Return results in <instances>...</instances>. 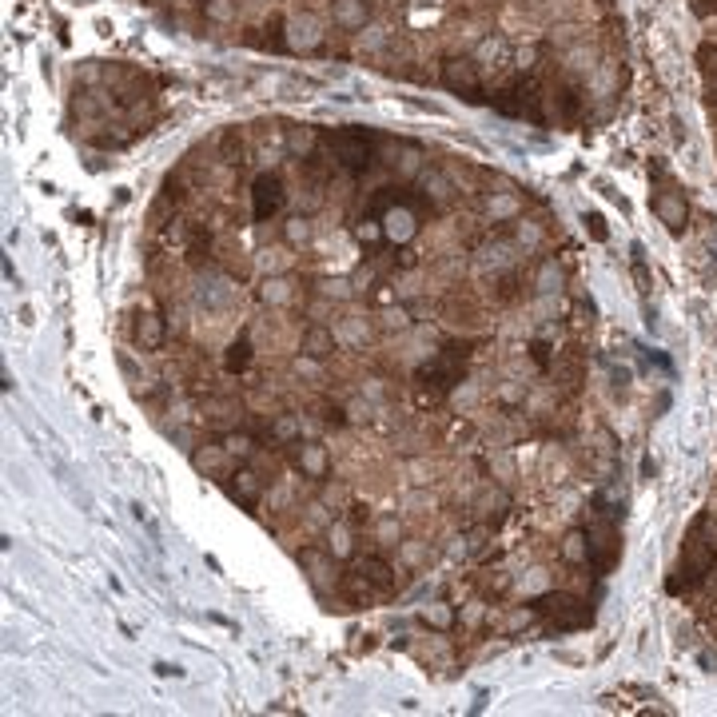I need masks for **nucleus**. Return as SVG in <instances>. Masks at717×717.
<instances>
[{"label":"nucleus","instance_id":"5","mask_svg":"<svg viewBox=\"0 0 717 717\" xmlns=\"http://www.w3.org/2000/svg\"><path fill=\"white\" fill-rule=\"evenodd\" d=\"M443 80L450 92H462L466 100H478V76H475V64L470 60H450L443 68Z\"/></svg>","mask_w":717,"mask_h":717},{"label":"nucleus","instance_id":"15","mask_svg":"<svg viewBox=\"0 0 717 717\" xmlns=\"http://www.w3.org/2000/svg\"><path fill=\"white\" fill-rule=\"evenodd\" d=\"M291 44H295V48H315L319 44V24L311 20V16L291 20Z\"/></svg>","mask_w":717,"mask_h":717},{"label":"nucleus","instance_id":"19","mask_svg":"<svg viewBox=\"0 0 717 717\" xmlns=\"http://www.w3.org/2000/svg\"><path fill=\"white\" fill-rule=\"evenodd\" d=\"M307 236H311V227H307V220H291L287 223V243H291V247H303V243H307Z\"/></svg>","mask_w":717,"mask_h":717},{"label":"nucleus","instance_id":"21","mask_svg":"<svg viewBox=\"0 0 717 717\" xmlns=\"http://www.w3.org/2000/svg\"><path fill=\"white\" fill-rule=\"evenodd\" d=\"M223 152H227L231 163H239V156H243V140H239L236 132H227V136H223Z\"/></svg>","mask_w":717,"mask_h":717},{"label":"nucleus","instance_id":"10","mask_svg":"<svg viewBox=\"0 0 717 717\" xmlns=\"http://www.w3.org/2000/svg\"><path fill=\"white\" fill-rule=\"evenodd\" d=\"M136 339H140V347H143V351L163 347V319H159L156 311L140 315V323H136Z\"/></svg>","mask_w":717,"mask_h":717},{"label":"nucleus","instance_id":"7","mask_svg":"<svg viewBox=\"0 0 717 717\" xmlns=\"http://www.w3.org/2000/svg\"><path fill=\"white\" fill-rule=\"evenodd\" d=\"M351 578H355V582H366V586H375V590H391V586H395V574H391V566H387L382 558H363V562L355 566Z\"/></svg>","mask_w":717,"mask_h":717},{"label":"nucleus","instance_id":"17","mask_svg":"<svg viewBox=\"0 0 717 717\" xmlns=\"http://www.w3.org/2000/svg\"><path fill=\"white\" fill-rule=\"evenodd\" d=\"M562 554L570 558V562H590V542L582 530H574V534H566V546H562Z\"/></svg>","mask_w":717,"mask_h":717},{"label":"nucleus","instance_id":"29","mask_svg":"<svg viewBox=\"0 0 717 717\" xmlns=\"http://www.w3.org/2000/svg\"><path fill=\"white\" fill-rule=\"evenodd\" d=\"M275 430H279L283 439H287V434H295V418H279V427H275Z\"/></svg>","mask_w":717,"mask_h":717},{"label":"nucleus","instance_id":"23","mask_svg":"<svg viewBox=\"0 0 717 717\" xmlns=\"http://www.w3.org/2000/svg\"><path fill=\"white\" fill-rule=\"evenodd\" d=\"M423 618L434 621V626H450V610H446V605H427V610H423Z\"/></svg>","mask_w":717,"mask_h":717},{"label":"nucleus","instance_id":"11","mask_svg":"<svg viewBox=\"0 0 717 717\" xmlns=\"http://www.w3.org/2000/svg\"><path fill=\"white\" fill-rule=\"evenodd\" d=\"M331 351H335V335L327 331V327H307V331H303V355L327 359Z\"/></svg>","mask_w":717,"mask_h":717},{"label":"nucleus","instance_id":"1","mask_svg":"<svg viewBox=\"0 0 717 717\" xmlns=\"http://www.w3.org/2000/svg\"><path fill=\"white\" fill-rule=\"evenodd\" d=\"M705 530H709V518L705 514H698V522L689 526V534H685V546H682V562H678V578H669V590L673 594H682V590H693L705 578V574L714 570V542L705 538Z\"/></svg>","mask_w":717,"mask_h":717},{"label":"nucleus","instance_id":"25","mask_svg":"<svg viewBox=\"0 0 717 717\" xmlns=\"http://www.w3.org/2000/svg\"><path fill=\"white\" fill-rule=\"evenodd\" d=\"M379 236H382V227H379V223H363V227H359V239H363V243H366V239L375 243Z\"/></svg>","mask_w":717,"mask_h":717},{"label":"nucleus","instance_id":"14","mask_svg":"<svg viewBox=\"0 0 717 717\" xmlns=\"http://www.w3.org/2000/svg\"><path fill=\"white\" fill-rule=\"evenodd\" d=\"M247 363H251V343H247V335H239L236 343L227 347V355H223V366L231 375H239V371H247Z\"/></svg>","mask_w":717,"mask_h":717},{"label":"nucleus","instance_id":"24","mask_svg":"<svg viewBox=\"0 0 717 717\" xmlns=\"http://www.w3.org/2000/svg\"><path fill=\"white\" fill-rule=\"evenodd\" d=\"M287 143H291V152H307L311 148V132H291Z\"/></svg>","mask_w":717,"mask_h":717},{"label":"nucleus","instance_id":"4","mask_svg":"<svg viewBox=\"0 0 717 717\" xmlns=\"http://www.w3.org/2000/svg\"><path fill=\"white\" fill-rule=\"evenodd\" d=\"M462 359H466V355H459V347H446L443 355L434 359V363H427L423 371H418V379H423V382H434V387H443V391H446V387H454V382H459Z\"/></svg>","mask_w":717,"mask_h":717},{"label":"nucleus","instance_id":"28","mask_svg":"<svg viewBox=\"0 0 717 717\" xmlns=\"http://www.w3.org/2000/svg\"><path fill=\"white\" fill-rule=\"evenodd\" d=\"M586 227H594V236L605 239V227H602V220H598V215H586Z\"/></svg>","mask_w":717,"mask_h":717},{"label":"nucleus","instance_id":"26","mask_svg":"<svg viewBox=\"0 0 717 717\" xmlns=\"http://www.w3.org/2000/svg\"><path fill=\"white\" fill-rule=\"evenodd\" d=\"M379 534H382V542H387V546H395L398 526H395V522H379Z\"/></svg>","mask_w":717,"mask_h":717},{"label":"nucleus","instance_id":"8","mask_svg":"<svg viewBox=\"0 0 717 717\" xmlns=\"http://www.w3.org/2000/svg\"><path fill=\"white\" fill-rule=\"evenodd\" d=\"M418 231V223H414V215L407 211V207H391L387 215H382V236L395 239V243H407V239Z\"/></svg>","mask_w":717,"mask_h":717},{"label":"nucleus","instance_id":"20","mask_svg":"<svg viewBox=\"0 0 717 717\" xmlns=\"http://www.w3.org/2000/svg\"><path fill=\"white\" fill-rule=\"evenodd\" d=\"M331 554H339V558H347V554H351V534H347V526H331Z\"/></svg>","mask_w":717,"mask_h":717},{"label":"nucleus","instance_id":"22","mask_svg":"<svg viewBox=\"0 0 717 717\" xmlns=\"http://www.w3.org/2000/svg\"><path fill=\"white\" fill-rule=\"evenodd\" d=\"M263 295H267V299H275V303H283L287 295H291V291H287V279H267Z\"/></svg>","mask_w":717,"mask_h":717},{"label":"nucleus","instance_id":"2","mask_svg":"<svg viewBox=\"0 0 717 717\" xmlns=\"http://www.w3.org/2000/svg\"><path fill=\"white\" fill-rule=\"evenodd\" d=\"M538 610L558 621V630H578V626H590V621H594L590 605L570 598V594H546V598H538Z\"/></svg>","mask_w":717,"mask_h":717},{"label":"nucleus","instance_id":"9","mask_svg":"<svg viewBox=\"0 0 717 717\" xmlns=\"http://www.w3.org/2000/svg\"><path fill=\"white\" fill-rule=\"evenodd\" d=\"M259 478L251 475V470H236V475L227 478V494H231V502H239V506H255L259 502Z\"/></svg>","mask_w":717,"mask_h":717},{"label":"nucleus","instance_id":"3","mask_svg":"<svg viewBox=\"0 0 717 717\" xmlns=\"http://www.w3.org/2000/svg\"><path fill=\"white\" fill-rule=\"evenodd\" d=\"M283 204H287V191H283V179H279V175H259V179L251 184V211H255V220H271Z\"/></svg>","mask_w":717,"mask_h":717},{"label":"nucleus","instance_id":"13","mask_svg":"<svg viewBox=\"0 0 717 717\" xmlns=\"http://www.w3.org/2000/svg\"><path fill=\"white\" fill-rule=\"evenodd\" d=\"M657 215L666 220V227L673 231V236L685 227V204L678 200V195H662V200H657Z\"/></svg>","mask_w":717,"mask_h":717},{"label":"nucleus","instance_id":"6","mask_svg":"<svg viewBox=\"0 0 717 717\" xmlns=\"http://www.w3.org/2000/svg\"><path fill=\"white\" fill-rule=\"evenodd\" d=\"M335 156H339V163H343V168H366L371 148H366L363 136H351V132H343V136H335Z\"/></svg>","mask_w":717,"mask_h":717},{"label":"nucleus","instance_id":"18","mask_svg":"<svg viewBox=\"0 0 717 717\" xmlns=\"http://www.w3.org/2000/svg\"><path fill=\"white\" fill-rule=\"evenodd\" d=\"M251 439H247V434H227V439H223V454H231V459H247V454H251Z\"/></svg>","mask_w":717,"mask_h":717},{"label":"nucleus","instance_id":"12","mask_svg":"<svg viewBox=\"0 0 717 717\" xmlns=\"http://www.w3.org/2000/svg\"><path fill=\"white\" fill-rule=\"evenodd\" d=\"M299 466L311 478H323L327 475V450L319 443H299Z\"/></svg>","mask_w":717,"mask_h":717},{"label":"nucleus","instance_id":"16","mask_svg":"<svg viewBox=\"0 0 717 717\" xmlns=\"http://www.w3.org/2000/svg\"><path fill=\"white\" fill-rule=\"evenodd\" d=\"M335 20L347 28H359V24H366V8L359 0H335Z\"/></svg>","mask_w":717,"mask_h":717},{"label":"nucleus","instance_id":"27","mask_svg":"<svg viewBox=\"0 0 717 717\" xmlns=\"http://www.w3.org/2000/svg\"><path fill=\"white\" fill-rule=\"evenodd\" d=\"M156 673H159V678H179L184 669H179V666H168V662H156Z\"/></svg>","mask_w":717,"mask_h":717}]
</instances>
